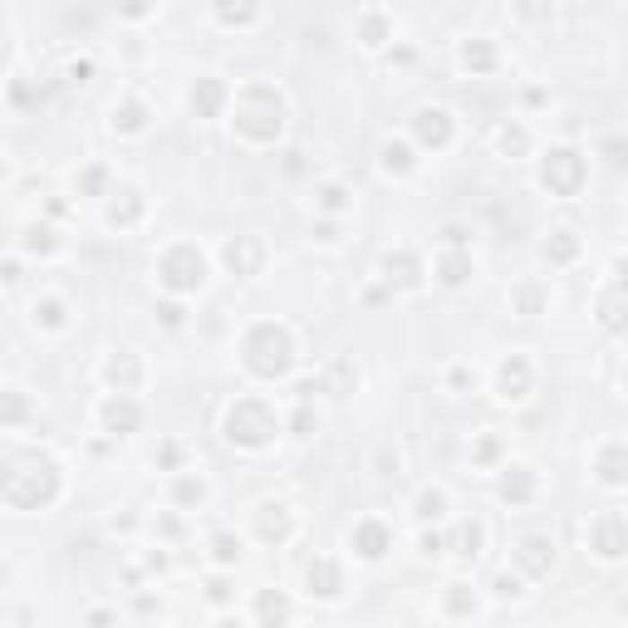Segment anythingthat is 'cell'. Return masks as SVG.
<instances>
[{
	"label": "cell",
	"mask_w": 628,
	"mask_h": 628,
	"mask_svg": "<svg viewBox=\"0 0 628 628\" xmlns=\"http://www.w3.org/2000/svg\"><path fill=\"white\" fill-rule=\"evenodd\" d=\"M236 133L246 143H275L280 128H285V99L275 93V83H246L236 93Z\"/></svg>",
	"instance_id": "6da1fadb"
},
{
	"label": "cell",
	"mask_w": 628,
	"mask_h": 628,
	"mask_svg": "<svg viewBox=\"0 0 628 628\" xmlns=\"http://www.w3.org/2000/svg\"><path fill=\"white\" fill-rule=\"evenodd\" d=\"M240 353H246V369L256 373V379H285V373L295 369V339H290L285 324H270V319L246 334Z\"/></svg>",
	"instance_id": "7a4b0ae2"
},
{
	"label": "cell",
	"mask_w": 628,
	"mask_h": 628,
	"mask_svg": "<svg viewBox=\"0 0 628 628\" xmlns=\"http://www.w3.org/2000/svg\"><path fill=\"white\" fill-rule=\"evenodd\" d=\"M275 432H280V417L266 397H236L231 413H226V437H231L236 447H250V452H256V447L275 442Z\"/></svg>",
	"instance_id": "3957f363"
},
{
	"label": "cell",
	"mask_w": 628,
	"mask_h": 628,
	"mask_svg": "<svg viewBox=\"0 0 628 628\" xmlns=\"http://www.w3.org/2000/svg\"><path fill=\"white\" fill-rule=\"evenodd\" d=\"M59 496V467L55 462H30L5 476V506L10 510H39Z\"/></svg>",
	"instance_id": "277c9868"
},
{
	"label": "cell",
	"mask_w": 628,
	"mask_h": 628,
	"mask_svg": "<svg viewBox=\"0 0 628 628\" xmlns=\"http://www.w3.org/2000/svg\"><path fill=\"white\" fill-rule=\"evenodd\" d=\"M157 280H162L172 295H196L206 285V256L196 246H172L162 260H157Z\"/></svg>",
	"instance_id": "5b68a950"
},
{
	"label": "cell",
	"mask_w": 628,
	"mask_h": 628,
	"mask_svg": "<svg viewBox=\"0 0 628 628\" xmlns=\"http://www.w3.org/2000/svg\"><path fill=\"white\" fill-rule=\"evenodd\" d=\"M540 182H545L554 196H580V187H584V157L574 153V148H550L545 162H540Z\"/></svg>",
	"instance_id": "8992f818"
},
{
	"label": "cell",
	"mask_w": 628,
	"mask_h": 628,
	"mask_svg": "<svg viewBox=\"0 0 628 628\" xmlns=\"http://www.w3.org/2000/svg\"><path fill=\"white\" fill-rule=\"evenodd\" d=\"M589 550L599 554V560H624L628 554V516L604 510V516L589 526Z\"/></svg>",
	"instance_id": "52a82bcc"
},
{
	"label": "cell",
	"mask_w": 628,
	"mask_h": 628,
	"mask_svg": "<svg viewBox=\"0 0 628 628\" xmlns=\"http://www.w3.org/2000/svg\"><path fill=\"white\" fill-rule=\"evenodd\" d=\"M413 138L423 143V148L442 153L447 143H452V113H447V109H417V118H413Z\"/></svg>",
	"instance_id": "ba28073f"
},
{
	"label": "cell",
	"mask_w": 628,
	"mask_h": 628,
	"mask_svg": "<svg viewBox=\"0 0 628 628\" xmlns=\"http://www.w3.org/2000/svg\"><path fill=\"white\" fill-rule=\"evenodd\" d=\"M550 564H554V540H550V536H526V540L516 545V570H520V574H530V580H545Z\"/></svg>",
	"instance_id": "9c48e42d"
},
{
	"label": "cell",
	"mask_w": 628,
	"mask_h": 628,
	"mask_svg": "<svg viewBox=\"0 0 628 628\" xmlns=\"http://www.w3.org/2000/svg\"><path fill=\"white\" fill-rule=\"evenodd\" d=\"M138 423H143V407H138L133 393H113L109 403H103V427H109L113 437H133Z\"/></svg>",
	"instance_id": "30bf717a"
},
{
	"label": "cell",
	"mask_w": 628,
	"mask_h": 628,
	"mask_svg": "<svg viewBox=\"0 0 628 628\" xmlns=\"http://www.w3.org/2000/svg\"><path fill=\"white\" fill-rule=\"evenodd\" d=\"M222 260H226V270H231V275L250 280L260 270V260H266V250H260L256 236H231V240H226V250H222Z\"/></svg>",
	"instance_id": "8fae6325"
},
{
	"label": "cell",
	"mask_w": 628,
	"mask_h": 628,
	"mask_svg": "<svg viewBox=\"0 0 628 628\" xmlns=\"http://www.w3.org/2000/svg\"><path fill=\"white\" fill-rule=\"evenodd\" d=\"M530 383H536V373H530V359H520V353H510V359L496 369V393L506 397V403H520V397L530 393Z\"/></svg>",
	"instance_id": "7c38bea8"
},
{
	"label": "cell",
	"mask_w": 628,
	"mask_h": 628,
	"mask_svg": "<svg viewBox=\"0 0 628 628\" xmlns=\"http://www.w3.org/2000/svg\"><path fill=\"white\" fill-rule=\"evenodd\" d=\"M383 280H388V290H417L423 285V260L413 250H388L383 256Z\"/></svg>",
	"instance_id": "4fadbf2b"
},
{
	"label": "cell",
	"mask_w": 628,
	"mask_h": 628,
	"mask_svg": "<svg viewBox=\"0 0 628 628\" xmlns=\"http://www.w3.org/2000/svg\"><path fill=\"white\" fill-rule=\"evenodd\" d=\"M226 103H231V93H226V83L222 79H196L192 83V113L196 118H222L226 113Z\"/></svg>",
	"instance_id": "5bb4252c"
},
{
	"label": "cell",
	"mask_w": 628,
	"mask_h": 628,
	"mask_svg": "<svg viewBox=\"0 0 628 628\" xmlns=\"http://www.w3.org/2000/svg\"><path fill=\"white\" fill-rule=\"evenodd\" d=\"M594 314H599V324H604L609 334H628V290H624V285L604 290L599 305H594Z\"/></svg>",
	"instance_id": "9a60e30c"
},
{
	"label": "cell",
	"mask_w": 628,
	"mask_h": 628,
	"mask_svg": "<svg viewBox=\"0 0 628 628\" xmlns=\"http://www.w3.org/2000/svg\"><path fill=\"white\" fill-rule=\"evenodd\" d=\"M353 550L363 554V560H383V554L393 550V536L383 520H363V526H353Z\"/></svg>",
	"instance_id": "2e32d148"
},
{
	"label": "cell",
	"mask_w": 628,
	"mask_h": 628,
	"mask_svg": "<svg viewBox=\"0 0 628 628\" xmlns=\"http://www.w3.org/2000/svg\"><path fill=\"white\" fill-rule=\"evenodd\" d=\"M103 379L113 383V393H138V383H143V363H138V353H113L109 369H103Z\"/></svg>",
	"instance_id": "e0dca14e"
},
{
	"label": "cell",
	"mask_w": 628,
	"mask_h": 628,
	"mask_svg": "<svg viewBox=\"0 0 628 628\" xmlns=\"http://www.w3.org/2000/svg\"><path fill=\"white\" fill-rule=\"evenodd\" d=\"M305 580H310V594H319V599H339L344 594V570L334 560H314Z\"/></svg>",
	"instance_id": "ac0fdd59"
},
{
	"label": "cell",
	"mask_w": 628,
	"mask_h": 628,
	"mask_svg": "<svg viewBox=\"0 0 628 628\" xmlns=\"http://www.w3.org/2000/svg\"><path fill=\"white\" fill-rule=\"evenodd\" d=\"M496 491H501V501H510V506H526V501L536 496V476H530V467H506Z\"/></svg>",
	"instance_id": "d6986e66"
},
{
	"label": "cell",
	"mask_w": 628,
	"mask_h": 628,
	"mask_svg": "<svg viewBox=\"0 0 628 628\" xmlns=\"http://www.w3.org/2000/svg\"><path fill=\"white\" fill-rule=\"evenodd\" d=\"M594 471H599L604 486H628V447H604L599 457H594Z\"/></svg>",
	"instance_id": "ffe728a7"
},
{
	"label": "cell",
	"mask_w": 628,
	"mask_h": 628,
	"mask_svg": "<svg viewBox=\"0 0 628 628\" xmlns=\"http://www.w3.org/2000/svg\"><path fill=\"white\" fill-rule=\"evenodd\" d=\"M481 545H486V530H481V520H462V526L452 530V540H447V550H457L462 560H476Z\"/></svg>",
	"instance_id": "44dd1931"
},
{
	"label": "cell",
	"mask_w": 628,
	"mask_h": 628,
	"mask_svg": "<svg viewBox=\"0 0 628 628\" xmlns=\"http://www.w3.org/2000/svg\"><path fill=\"white\" fill-rule=\"evenodd\" d=\"M437 280H442V285H467V280H471V256H467V250H447V256L442 260H437Z\"/></svg>",
	"instance_id": "7402d4cb"
},
{
	"label": "cell",
	"mask_w": 628,
	"mask_h": 628,
	"mask_svg": "<svg viewBox=\"0 0 628 628\" xmlns=\"http://www.w3.org/2000/svg\"><path fill=\"white\" fill-rule=\"evenodd\" d=\"M113 128H118V133H143V128H148V109H143L138 99L113 103Z\"/></svg>",
	"instance_id": "603a6c76"
},
{
	"label": "cell",
	"mask_w": 628,
	"mask_h": 628,
	"mask_svg": "<svg viewBox=\"0 0 628 628\" xmlns=\"http://www.w3.org/2000/svg\"><path fill=\"white\" fill-rule=\"evenodd\" d=\"M216 20L222 25H250V20L260 15V0H216Z\"/></svg>",
	"instance_id": "cb8c5ba5"
},
{
	"label": "cell",
	"mask_w": 628,
	"mask_h": 628,
	"mask_svg": "<svg viewBox=\"0 0 628 628\" xmlns=\"http://www.w3.org/2000/svg\"><path fill=\"white\" fill-rule=\"evenodd\" d=\"M172 501H177L182 510L202 506V501H206V481H202V476H192V471H182V476L172 481Z\"/></svg>",
	"instance_id": "d4e9b609"
},
{
	"label": "cell",
	"mask_w": 628,
	"mask_h": 628,
	"mask_svg": "<svg viewBox=\"0 0 628 628\" xmlns=\"http://www.w3.org/2000/svg\"><path fill=\"white\" fill-rule=\"evenodd\" d=\"M462 65L471 69V74H491V69H496V49H491L486 39H467V45H462Z\"/></svg>",
	"instance_id": "484cf974"
},
{
	"label": "cell",
	"mask_w": 628,
	"mask_h": 628,
	"mask_svg": "<svg viewBox=\"0 0 628 628\" xmlns=\"http://www.w3.org/2000/svg\"><path fill=\"white\" fill-rule=\"evenodd\" d=\"M143 216V196L138 192H118V202H109V226H133Z\"/></svg>",
	"instance_id": "4316f807"
},
{
	"label": "cell",
	"mask_w": 628,
	"mask_h": 628,
	"mask_svg": "<svg viewBox=\"0 0 628 628\" xmlns=\"http://www.w3.org/2000/svg\"><path fill=\"white\" fill-rule=\"evenodd\" d=\"M290 536V510L285 506H260V540H285Z\"/></svg>",
	"instance_id": "83f0119b"
},
{
	"label": "cell",
	"mask_w": 628,
	"mask_h": 628,
	"mask_svg": "<svg viewBox=\"0 0 628 628\" xmlns=\"http://www.w3.org/2000/svg\"><path fill=\"white\" fill-rule=\"evenodd\" d=\"M574 256H580V236L574 231H554L545 240V260H554V266H570Z\"/></svg>",
	"instance_id": "f1b7e54d"
},
{
	"label": "cell",
	"mask_w": 628,
	"mask_h": 628,
	"mask_svg": "<svg viewBox=\"0 0 628 628\" xmlns=\"http://www.w3.org/2000/svg\"><path fill=\"white\" fill-rule=\"evenodd\" d=\"M496 143H501V153H506V157H520V153L530 148V133L520 128V123H501V128H496Z\"/></svg>",
	"instance_id": "f546056e"
},
{
	"label": "cell",
	"mask_w": 628,
	"mask_h": 628,
	"mask_svg": "<svg viewBox=\"0 0 628 628\" xmlns=\"http://www.w3.org/2000/svg\"><path fill=\"white\" fill-rule=\"evenodd\" d=\"M383 167H388V172H397V177H407L417 167V157H413V148H407V143H388V148H383Z\"/></svg>",
	"instance_id": "4dcf8cb0"
},
{
	"label": "cell",
	"mask_w": 628,
	"mask_h": 628,
	"mask_svg": "<svg viewBox=\"0 0 628 628\" xmlns=\"http://www.w3.org/2000/svg\"><path fill=\"white\" fill-rule=\"evenodd\" d=\"M359 45H363V49L388 45V20H383V15H363V25H359Z\"/></svg>",
	"instance_id": "1f68e13d"
},
{
	"label": "cell",
	"mask_w": 628,
	"mask_h": 628,
	"mask_svg": "<svg viewBox=\"0 0 628 628\" xmlns=\"http://www.w3.org/2000/svg\"><path fill=\"white\" fill-rule=\"evenodd\" d=\"M324 388H329L334 397H349L353 388H359V373H353L349 363H334V369H329V379H324Z\"/></svg>",
	"instance_id": "d6a6232c"
},
{
	"label": "cell",
	"mask_w": 628,
	"mask_h": 628,
	"mask_svg": "<svg viewBox=\"0 0 628 628\" xmlns=\"http://www.w3.org/2000/svg\"><path fill=\"white\" fill-rule=\"evenodd\" d=\"M35 324H45V329H65V324H69L65 300H39V305H35Z\"/></svg>",
	"instance_id": "836d02e7"
},
{
	"label": "cell",
	"mask_w": 628,
	"mask_h": 628,
	"mask_svg": "<svg viewBox=\"0 0 628 628\" xmlns=\"http://www.w3.org/2000/svg\"><path fill=\"white\" fill-rule=\"evenodd\" d=\"M442 516H447V496L427 486L423 496H417V520H442Z\"/></svg>",
	"instance_id": "e575fe53"
},
{
	"label": "cell",
	"mask_w": 628,
	"mask_h": 628,
	"mask_svg": "<svg viewBox=\"0 0 628 628\" xmlns=\"http://www.w3.org/2000/svg\"><path fill=\"white\" fill-rule=\"evenodd\" d=\"M240 550H246V545H240V536H231V530H222V536L212 540L216 564H236V560H240Z\"/></svg>",
	"instance_id": "d590c367"
},
{
	"label": "cell",
	"mask_w": 628,
	"mask_h": 628,
	"mask_svg": "<svg viewBox=\"0 0 628 628\" xmlns=\"http://www.w3.org/2000/svg\"><path fill=\"white\" fill-rule=\"evenodd\" d=\"M290 614H295V609H290V604L280 599V594H260V604H256V619H260V624H270V619H290Z\"/></svg>",
	"instance_id": "8d00e7d4"
},
{
	"label": "cell",
	"mask_w": 628,
	"mask_h": 628,
	"mask_svg": "<svg viewBox=\"0 0 628 628\" xmlns=\"http://www.w3.org/2000/svg\"><path fill=\"white\" fill-rule=\"evenodd\" d=\"M25 250L49 256V250H55V231H49V226H30V231H25Z\"/></svg>",
	"instance_id": "74e56055"
},
{
	"label": "cell",
	"mask_w": 628,
	"mask_h": 628,
	"mask_svg": "<svg viewBox=\"0 0 628 628\" xmlns=\"http://www.w3.org/2000/svg\"><path fill=\"white\" fill-rule=\"evenodd\" d=\"M447 614H476V594H467V584H452V594H447Z\"/></svg>",
	"instance_id": "f35d334b"
},
{
	"label": "cell",
	"mask_w": 628,
	"mask_h": 628,
	"mask_svg": "<svg viewBox=\"0 0 628 628\" xmlns=\"http://www.w3.org/2000/svg\"><path fill=\"white\" fill-rule=\"evenodd\" d=\"M319 206H324V212H334V216H339L344 212V206H349V192H344V187H319Z\"/></svg>",
	"instance_id": "ab89813d"
},
{
	"label": "cell",
	"mask_w": 628,
	"mask_h": 628,
	"mask_svg": "<svg viewBox=\"0 0 628 628\" xmlns=\"http://www.w3.org/2000/svg\"><path fill=\"white\" fill-rule=\"evenodd\" d=\"M516 305H520V314H540V305H545L540 285H520V290H516Z\"/></svg>",
	"instance_id": "60d3db41"
},
{
	"label": "cell",
	"mask_w": 628,
	"mask_h": 628,
	"mask_svg": "<svg viewBox=\"0 0 628 628\" xmlns=\"http://www.w3.org/2000/svg\"><path fill=\"white\" fill-rule=\"evenodd\" d=\"M79 187H83V196H103V187H109V172H103V167H89V172L79 177Z\"/></svg>",
	"instance_id": "b9f144b4"
},
{
	"label": "cell",
	"mask_w": 628,
	"mask_h": 628,
	"mask_svg": "<svg viewBox=\"0 0 628 628\" xmlns=\"http://www.w3.org/2000/svg\"><path fill=\"white\" fill-rule=\"evenodd\" d=\"M290 427H295V437H310L314 427H319V417L310 413V403H300V407H295V417H290Z\"/></svg>",
	"instance_id": "7bdbcfd3"
},
{
	"label": "cell",
	"mask_w": 628,
	"mask_h": 628,
	"mask_svg": "<svg viewBox=\"0 0 628 628\" xmlns=\"http://www.w3.org/2000/svg\"><path fill=\"white\" fill-rule=\"evenodd\" d=\"M491 589H496V599H520V580H516V574H496Z\"/></svg>",
	"instance_id": "ee69618b"
},
{
	"label": "cell",
	"mask_w": 628,
	"mask_h": 628,
	"mask_svg": "<svg viewBox=\"0 0 628 628\" xmlns=\"http://www.w3.org/2000/svg\"><path fill=\"white\" fill-rule=\"evenodd\" d=\"M516 10L526 20H550V0H516Z\"/></svg>",
	"instance_id": "f6af8a7d"
},
{
	"label": "cell",
	"mask_w": 628,
	"mask_h": 628,
	"mask_svg": "<svg viewBox=\"0 0 628 628\" xmlns=\"http://www.w3.org/2000/svg\"><path fill=\"white\" fill-rule=\"evenodd\" d=\"M118 15L143 20V15H153V0H118Z\"/></svg>",
	"instance_id": "bcb514c9"
},
{
	"label": "cell",
	"mask_w": 628,
	"mask_h": 628,
	"mask_svg": "<svg viewBox=\"0 0 628 628\" xmlns=\"http://www.w3.org/2000/svg\"><path fill=\"white\" fill-rule=\"evenodd\" d=\"M604 157H609L614 167H628V143L624 138H609V143H604Z\"/></svg>",
	"instance_id": "7dc6e473"
},
{
	"label": "cell",
	"mask_w": 628,
	"mask_h": 628,
	"mask_svg": "<svg viewBox=\"0 0 628 628\" xmlns=\"http://www.w3.org/2000/svg\"><path fill=\"white\" fill-rule=\"evenodd\" d=\"M20 413H25V397L10 388V397H5V427H15V423H20Z\"/></svg>",
	"instance_id": "c3c4849f"
},
{
	"label": "cell",
	"mask_w": 628,
	"mask_h": 628,
	"mask_svg": "<svg viewBox=\"0 0 628 628\" xmlns=\"http://www.w3.org/2000/svg\"><path fill=\"white\" fill-rule=\"evenodd\" d=\"M157 314H162V324H167V329H177V324H182V305H172V300H167V305H157Z\"/></svg>",
	"instance_id": "681fc988"
},
{
	"label": "cell",
	"mask_w": 628,
	"mask_h": 628,
	"mask_svg": "<svg viewBox=\"0 0 628 628\" xmlns=\"http://www.w3.org/2000/svg\"><path fill=\"white\" fill-rule=\"evenodd\" d=\"M206 599H212V604H226V599H231V584H226V580H212V584H206Z\"/></svg>",
	"instance_id": "f907efd6"
},
{
	"label": "cell",
	"mask_w": 628,
	"mask_h": 628,
	"mask_svg": "<svg viewBox=\"0 0 628 628\" xmlns=\"http://www.w3.org/2000/svg\"><path fill=\"white\" fill-rule=\"evenodd\" d=\"M496 452H501L496 437H481V442H476V462H496Z\"/></svg>",
	"instance_id": "816d5d0a"
},
{
	"label": "cell",
	"mask_w": 628,
	"mask_h": 628,
	"mask_svg": "<svg viewBox=\"0 0 628 628\" xmlns=\"http://www.w3.org/2000/svg\"><path fill=\"white\" fill-rule=\"evenodd\" d=\"M442 550H447V540L437 536V530H427V536H423V554H432V560H437Z\"/></svg>",
	"instance_id": "f5cc1de1"
},
{
	"label": "cell",
	"mask_w": 628,
	"mask_h": 628,
	"mask_svg": "<svg viewBox=\"0 0 628 628\" xmlns=\"http://www.w3.org/2000/svg\"><path fill=\"white\" fill-rule=\"evenodd\" d=\"M69 79H74V83H89V79H93V65H89V59H74V65H69Z\"/></svg>",
	"instance_id": "db71d44e"
},
{
	"label": "cell",
	"mask_w": 628,
	"mask_h": 628,
	"mask_svg": "<svg viewBox=\"0 0 628 628\" xmlns=\"http://www.w3.org/2000/svg\"><path fill=\"white\" fill-rule=\"evenodd\" d=\"M379 476H397V452H383L379 457Z\"/></svg>",
	"instance_id": "11a10c76"
},
{
	"label": "cell",
	"mask_w": 628,
	"mask_h": 628,
	"mask_svg": "<svg viewBox=\"0 0 628 628\" xmlns=\"http://www.w3.org/2000/svg\"><path fill=\"white\" fill-rule=\"evenodd\" d=\"M447 246H457V250H467V231H462V226H447Z\"/></svg>",
	"instance_id": "9f6ffc18"
},
{
	"label": "cell",
	"mask_w": 628,
	"mask_h": 628,
	"mask_svg": "<svg viewBox=\"0 0 628 628\" xmlns=\"http://www.w3.org/2000/svg\"><path fill=\"white\" fill-rule=\"evenodd\" d=\"M614 285H624V290H628V256L614 260Z\"/></svg>",
	"instance_id": "6f0895ef"
},
{
	"label": "cell",
	"mask_w": 628,
	"mask_h": 628,
	"mask_svg": "<svg viewBox=\"0 0 628 628\" xmlns=\"http://www.w3.org/2000/svg\"><path fill=\"white\" fill-rule=\"evenodd\" d=\"M314 236H319V240H339V226H334V222H324L319 231H314Z\"/></svg>",
	"instance_id": "680465c9"
}]
</instances>
